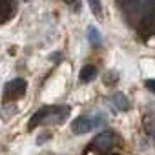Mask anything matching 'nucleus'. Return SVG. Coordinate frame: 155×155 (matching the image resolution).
<instances>
[{
    "label": "nucleus",
    "instance_id": "f257e3e1",
    "mask_svg": "<svg viewBox=\"0 0 155 155\" xmlns=\"http://www.w3.org/2000/svg\"><path fill=\"white\" fill-rule=\"evenodd\" d=\"M68 113H69L68 106H44V108H40L38 111L33 113L28 128L33 130L40 124H60V122H64Z\"/></svg>",
    "mask_w": 155,
    "mask_h": 155
},
{
    "label": "nucleus",
    "instance_id": "f03ea898",
    "mask_svg": "<svg viewBox=\"0 0 155 155\" xmlns=\"http://www.w3.org/2000/svg\"><path fill=\"white\" fill-rule=\"evenodd\" d=\"M104 124V119H97V117H86V115H81V117H77L73 122H71V131L75 135H82V133H88L91 131L93 128L97 126H102Z\"/></svg>",
    "mask_w": 155,
    "mask_h": 155
},
{
    "label": "nucleus",
    "instance_id": "7ed1b4c3",
    "mask_svg": "<svg viewBox=\"0 0 155 155\" xmlns=\"http://www.w3.org/2000/svg\"><path fill=\"white\" fill-rule=\"evenodd\" d=\"M26 88H28V82L24 79H13V81H9L6 84V88H4V102L18 101L20 97H24Z\"/></svg>",
    "mask_w": 155,
    "mask_h": 155
},
{
    "label": "nucleus",
    "instance_id": "20e7f679",
    "mask_svg": "<svg viewBox=\"0 0 155 155\" xmlns=\"http://www.w3.org/2000/svg\"><path fill=\"white\" fill-rule=\"evenodd\" d=\"M91 146L99 151V153H110L113 148H115V135L113 131H101L93 140H91Z\"/></svg>",
    "mask_w": 155,
    "mask_h": 155
},
{
    "label": "nucleus",
    "instance_id": "39448f33",
    "mask_svg": "<svg viewBox=\"0 0 155 155\" xmlns=\"http://www.w3.org/2000/svg\"><path fill=\"white\" fill-rule=\"evenodd\" d=\"M17 11V4L11 0H0V24L8 22Z\"/></svg>",
    "mask_w": 155,
    "mask_h": 155
},
{
    "label": "nucleus",
    "instance_id": "423d86ee",
    "mask_svg": "<svg viewBox=\"0 0 155 155\" xmlns=\"http://www.w3.org/2000/svg\"><path fill=\"white\" fill-rule=\"evenodd\" d=\"M95 77H97V68H95L93 64H86V66L81 69L79 79H81V82L88 84V82H91V81L95 79Z\"/></svg>",
    "mask_w": 155,
    "mask_h": 155
},
{
    "label": "nucleus",
    "instance_id": "0eeeda50",
    "mask_svg": "<svg viewBox=\"0 0 155 155\" xmlns=\"http://www.w3.org/2000/svg\"><path fill=\"white\" fill-rule=\"evenodd\" d=\"M111 102L117 106V110H120V111H128L130 110V101H128V97L124 95V93H120V91H117V93H113L111 95Z\"/></svg>",
    "mask_w": 155,
    "mask_h": 155
},
{
    "label": "nucleus",
    "instance_id": "6e6552de",
    "mask_svg": "<svg viewBox=\"0 0 155 155\" xmlns=\"http://www.w3.org/2000/svg\"><path fill=\"white\" fill-rule=\"evenodd\" d=\"M88 40H90L93 46H99V44H101L102 37H101V31H99L95 26H90V28H88Z\"/></svg>",
    "mask_w": 155,
    "mask_h": 155
},
{
    "label": "nucleus",
    "instance_id": "1a4fd4ad",
    "mask_svg": "<svg viewBox=\"0 0 155 155\" xmlns=\"http://www.w3.org/2000/svg\"><path fill=\"white\" fill-rule=\"evenodd\" d=\"M90 8L93 9L95 15H101V4H99V2H97V4H95V2H90Z\"/></svg>",
    "mask_w": 155,
    "mask_h": 155
},
{
    "label": "nucleus",
    "instance_id": "9d476101",
    "mask_svg": "<svg viewBox=\"0 0 155 155\" xmlns=\"http://www.w3.org/2000/svg\"><path fill=\"white\" fill-rule=\"evenodd\" d=\"M144 86H146L150 91H155V79H150V81H146V82H144Z\"/></svg>",
    "mask_w": 155,
    "mask_h": 155
},
{
    "label": "nucleus",
    "instance_id": "9b49d317",
    "mask_svg": "<svg viewBox=\"0 0 155 155\" xmlns=\"http://www.w3.org/2000/svg\"><path fill=\"white\" fill-rule=\"evenodd\" d=\"M153 139H155V133H153Z\"/></svg>",
    "mask_w": 155,
    "mask_h": 155
}]
</instances>
